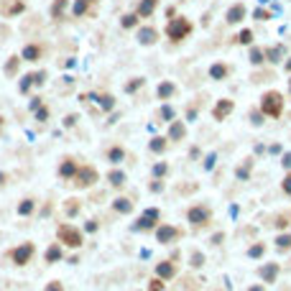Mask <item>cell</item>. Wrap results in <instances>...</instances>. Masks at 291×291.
Listing matches in <instances>:
<instances>
[{"mask_svg": "<svg viewBox=\"0 0 291 291\" xmlns=\"http://www.w3.org/2000/svg\"><path fill=\"white\" fill-rule=\"evenodd\" d=\"M107 159H110V164H120L123 159H125V151H123L120 146H113V148L107 151Z\"/></svg>", "mask_w": 291, "mask_h": 291, "instance_id": "35", "label": "cell"}, {"mask_svg": "<svg viewBox=\"0 0 291 291\" xmlns=\"http://www.w3.org/2000/svg\"><path fill=\"white\" fill-rule=\"evenodd\" d=\"M284 66H286V72H291V57H289V62H286Z\"/></svg>", "mask_w": 291, "mask_h": 291, "instance_id": "61", "label": "cell"}, {"mask_svg": "<svg viewBox=\"0 0 291 291\" xmlns=\"http://www.w3.org/2000/svg\"><path fill=\"white\" fill-rule=\"evenodd\" d=\"M281 189H284V192L286 194H291V171L284 176V182H281Z\"/></svg>", "mask_w": 291, "mask_h": 291, "instance_id": "48", "label": "cell"}, {"mask_svg": "<svg viewBox=\"0 0 291 291\" xmlns=\"http://www.w3.org/2000/svg\"><path fill=\"white\" fill-rule=\"evenodd\" d=\"M136 36H138V43H141V46H153V43L159 41V31H156L153 26H141Z\"/></svg>", "mask_w": 291, "mask_h": 291, "instance_id": "10", "label": "cell"}, {"mask_svg": "<svg viewBox=\"0 0 291 291\" xmlns=\"http://www.w3.org/2000/svg\"><path fill=\"white\" fill-rule=\"evenodd\" d=\"M113 209L120 212V215H130V212H133V202H130L128 197H118V199H113Z\"/></svg>", "mask_w": 291, "mask_h": 291, "instance_id": "22", "label": "cell"}, {"mask_svg": "<svg viewBox=\"0 0 291 291\" xmlns=\"http://www.w3.org/2000/svg\"><path fill=\"white\" fill-rule=\"evenodd\" d=\"M176 16V8L171 5V8H166V18H174Z\"/></svg>", "mask_w": 291, "mask_h": 291, "instance_id": "58", "label": "cell"}, {"mask_svg": "<svg viewBox=\"0 0 291 291\" xmlns=\"http://www.w3.org/2000/svg\"><path fill=\"white\" fill-rule=\"evenodd\" d=\"M235 110V103L232 100H228V97H222V100H217L215 103V107H212V118H215L217 123H222V120H228V115Z\"/></svg>", "mask_w": 291, "mask_h": 291, "instance_id": "9", "label": "cell"}, {"mask_svg": "<svg viewBox=\"0 0 291 291\" xmlns=\"http://www.w3.org/2000/svg\"><path fill=\"white\" fill-rule=\"evenodd\" d=\"M156 95H159V100H164V103H169V100L176 95V84L169 82V80H164V82L159 84V89H156Z\"/></svg>", "mask_w": 291, "mask_h": 291, "instance_id": "18", "label": "cell"}, {"mask_svg": "<svg viewBox=\"0 0 291 291\" xmlns=\"http://www.w3.org/2000/svg\"><path fill=\"white\" fill-rule=\"evenodd\" d=\"M21 59L23 62H39L41 59V46L39 43H26L23 51H21Z\"/></svg>", "mask_w": 291, "mask_h": 291, "instance_id": "19", "label": "cell"}, {"mask_svg": "<svg viewBox=\"0 0 291 291\" xmlns=\"http://www.w3.org/2000/svg\"><path fill=\"white\" fill-rule=\"evenodd\" d=\"M21 62H23L21 57H10V59L5 62V69H3V72H5L8 77H16V74H18V66H21Z\"/></svg>", "mask_w": 291, "mask_h": 291, "instance_id": "30", "label": "cell"}, {"mask_svg": "<svg viewBox=\"0 0 291 291\" xmlns=\"http://www.w3.org/2000/svg\"><path fill=\"white\" fill-rule=\"evenodd\" d=\"M74 123H77V115H66V118H64V128H72Z\"/></svg>", "mask_w": 291, "mask_h": 291, "instance_id": "56", "label": "cell"}, {"mask_svg": "<svg viewBox=\"0 0 291 291\" xmlns=\"http://www.w3.org/2000/svg\"><path fill=\"white\" fill-rule=\"evenodd\" d=\"M156 276L164 278V281H169V278L176 276V266L171 261H161V263H156Z\"/></svg>", "mask_w": 291, "mask_h": 291, "instance_id": "16", "label": "cell"}, {"mask_svg": "<svg viewBox=\"0 0 291 291\" xmlns=\"http://www.w3.org/2000/svg\"><path fill=\"white\" fill-rule=\"evenodd\" d=\"M192 266H194V268H202V266H205V255L199 253V250L192 253Z\"/></svg>", "mask_w": 291, "mask_h": 291, "instance_id": "46", "label": "cell"}, {"mask_svg": "<svg viewBox=\"0 0 291 291\" xmlns=\"http://www.w3.org/2000/svg\"><path fill=\"white\" fill-rule=\"evenodd\" d=\"M278 271H281V268H278V263H266V266H261V268H258V276L263 278L266 284H276Z\"/></svg>", "mask_w": 291, "mask_h": 291, "instance_id": "13", "label": "cell"}, {"mask_svg": "<svg viewBox=\"0 0 291 291\" xmlns=\"http://www.w3.org/2000/svg\"><path fill=\"white\" fill-rule=\"evenodd\" d=\"M26 10V5L21 3V0H16V3H10V5H5V16L8 18H13V16H21Z\"/></svg>", "mask_w": 291, "mask_h": 291, "instance_id": "34", "label": "cell"}, {"mask_svg": "<svg viewBox=\"0 0 291 291\" xmlns=\"http://www.w3.org/2000/svg\"><path fill=\"white\" fill-rule=\"evenodd\" d=\"M174 118H176V110H174V105L164 103V105L159 107V120H161V123H171Z\"/></svg>", "mask_w": 291, "mask_h": 291, "instance_id": "28", "label": "cell"}, {"mask_svg": "<svg viewBox=\"0 0 291 291\" xmlns=\"http://www.w3.org/2000/svg\"><path fill=\"white\" fill-rule=\"evenodd\" d=\"M33 209H36V202H33V199H21V205H18V215L28 217V215H33Z\"/></svg>", "mask_w": 291, "mask_h": 291, "instance_id": "32", "label": "cell"}, {"mask_svg": "<svg viewBox=\"0 0 291 291\" xmlns=\"http://www.w3.org/2000/svg\"><path fill=\"white\" fill-rule=\"evenodd\" d=\"M166 171H169V164H164V161H159V164L153 166V176H156V179H164Z\"/></svg>", "mask_w": 291, "mask_h": 291, "instance_id": "42", "label": "cell"}, {"mask_svg": "<svg viewBox=\"0 0 291 291\" xmlns=\"http://www.w3.org/2000/svg\"><path fill=\"white\" fill-rule=\"evenodd\" d=\"M263 54H266V62H281V57H284V46L278 43V46H268V49H263Z\"/></svg>", "mask_w": 291, "mask_h": 291, "instance_id": "26", "label": "cell"}, {"mask_svg": "<svg viewBox=\"0 0 291 291\" xmlns=\"http://www.w3.org/2000/svg\"><path fill=\"white\" fill-rule=\"evenodd\" d=\"M159 217H161V212L156 209V207H148L136 220V230H153V228H159Z\"/></svg>", "mask_w": 291, "mask_h": 291, "instance_id": "7", "label": "cell"}, {"mask_svg": "<svg viewBox=\"0 0 291 291\" xmlns=\"http://www.w3.org/2000/svg\"><path fill=\"white\" fill-rule=\"evenodd\" d=\"M43 103H41V97H31V103H28V110H31V113H33V110H36V107H41Z\"/></svg>", "mask_w": 291, "mask_h": 291, "instance_id": "54", "label": "cell"}, {"mask_svg": "<svg viewBox=\"0 0 291 291\" xmlns=\"http://www.w3.org/2000/svg\"><path fill=\"white\" fill-rule=\"evenodd\" d=\"M263 253H266V245H263V243H255V245H250V248H248L250 258H261Z\"/></svg>", "mask_w": 291, "mask_h": 291, "instance_id": "40", "label": "cell"}, {"mask_svg": "<svg viewBox=\"0 0 291 291\" xmlns=\"http://www.w3.org/2000/svg\"><path fill=\"white\" fill-rule=\"evenodd\" d=\"M97 179H100V174H97L95 166H80L72 182H74L77 187H80V189H89V187H95Z\"/></svg>", "mask_w": 291, "mask_h": 291, "instance_id": "4", "label": "cell"}, {"mask_svg": "<svg viewBox=\"0 0 291 291\" xmlns=\"http://www.w3.org/2000/svg\"><path fill=\"white\" fill-rule=\"evenodd\" d=\"M179 238H182V230L174 228V225H159L156 228V240H159L161 245H171Z\"/></svg>", "mask_w": 291, "mask_h": 291, "instance_id": "8", "label": "cell"}, {"mask_svg": "<svg viewBox=\"0 0 291 291\" xmlns=\"http://www.w3.org/2000/svg\"><path fill=\"white\" fill-rule=\"evenodd\" d=\"M49 115H51V113H49V107H46V105H41V107L33 110V118H36L39 123H46V120H49Z\"/></svg>", "mask_w": 291, "mask_h": 291, "instance_id": "39", "label": "cell"}, {"mask_svg": "<svg viewBox=\"0 0 291 291\" xmlns=\"http://www.w3.org/2000/svg\"><path fill=\"white\" fill-rule=\"evenodd\" d=\"M156 8H159V0H141L136 5V13H138V18H151L156 13Z\"/></svg>", "mask_w": 291, "mask_h": 291, "instance_id": "14", "label": "cell"}, {"mask_svg": "<svg viewBox=\"0 0 291 291\" xmlns=\"http://www.w3.org/2000/svg\"><path fill=\"white\" fill-rule=\"evenodd\" d=\"M59 243H64V245H69V248H82V243H84V238H82V232L77 230L74 225H62L59 228Z\"/></svg>", "mask_w": 291, "mask_h": 291, "instance_id": "3", "label": "cell"}, {"mask_svg": "<svg viewBox=\"0 0 291 291\" xmlns=\"http://www.w3.org/2000/svg\"><path fill=\"white\" fill-rule=\"evenodd\" d=\"M148 291H164V278H151V281H148Z\"/></svg>", "mask_w": 291, "mask_h": 291, "instance_id": "45", "label": "cell"}, {"mask_svg": "<svg viewBox=\"0 0 291 291\" xmlns=\"http://www.w3.org/2000/svg\"><path fill=\"white\" fill-rule=\"evenodd\" d=\"M84 230H87V232H95V230H97V222H95V220H89L87 225H84Z\"/></svg>", "mask_w": 291, "mask_h": 291, "instance_id": "57", "label": "cell"}, {"mask_svg": "<svg viewBox=\"0 0 291 291\" xmlns=\"http://www.w3.org/2000/svg\"><path fill=\"white\" fill-rule=\"evenodd\" d=\"M261 113L268 118H278L284 113V95L276 92V89H268V92L261 97Z\"/></svg>", "mask_w": 291, "mask_h": 291, "instance_id": "2", "label": "cell"}, {"mask_svg": "<svg viewBox=\"0 0 291 291\" xmlns=\"http://www.w3.org/2000/svg\"><path fill=\"white\" fill-rule=\"evenodd\" d=\"M248 291H263V286H258V284H255V286H250Z\"/></svg>", "mask_w": 291, "mask_h": 291, "instance_id": "59", "label": "cell"}, {"mask_svg": "<svg viewBox=\"0 0 291 291\" xmlns=\"http://www.w3.org/2000/svg\"><path fill=\"white\" fill-rule=\"evenodd\" d=\"M64 212H66V215H77V212H80V199H66Z\"/></svg>", "mask_w": 291, "mask_h": 291, "instance_id": "41", "label": "cell"}, {"mask_svg": "<svg viewBox=\"0 0 291 291\" xmlns=\"http://www.w3.org/2000/svg\"><path fill=\"white\" fill-rule=\"evenodd\" d=\"M248 62H250L253 66H261V64L266 62V54H263V49H258V46H253V43H250V51H248Z\"/></svg>", "mask_w": 291, "mask_h": 291, "instance_id": "27", "label": "cell"}, {"mask_svg": "<svg viewBox=\"0 0 291 291\" xmlns=\"http://www.w3.org/2000/svg\"><path fill=\"white\" fill-rule=\"evenodd\" d=\"M276 245H278L281 250L291 248V235H281V238H276Z\"/></svg>", "mask_w": 291, "mask_h": 291, "instance_id": "44", "label": "cell"}, {"mask_svg": "<svg viewBox=\"0 0 291 291\" xmlns=\"http://www.w3.org/2000/svg\"><path fill=\"white\" fill-rule=\"evenodd\" d=\"M138 13H136V10H133V13H125V16H120V26L123 28H136L138 26Z\"/></svg>", "mask_w": 291, "mask_h": 291, "instance_id": "29", "label": "cell"}, {"mask_svg": "<svg viewBox=\"0 0 291 291\" xmlns=\"http://www.w3.org/2000/svg\"><path fill=\"white\" fill-rule=\"evenodd\" d=\"M143 84H146V80H143V77H133V80L125 84V92H128V95H133V92H138V89H141Z\"/></svg>", "mask_w": 291, "mask_h": 291, "instance_id": "36", "label": "cell"}, {"mask_svg": "<svg viewBox=\"0 0 291 291\" xmlns=\"http://www.w3.org/2000/svg\"><path fill=\"white\" fill-rule=\"evenodd\" d=\"M33 253H36V245H33V243H21L18 248H13L10 258H13L16 266H26V263H31Z\"/></svg>", "mask_w": 291, "mask_h": 291, "instance_id": "6", "label": "cell"}, {"mask_svg": "<svg viewBox=\"0 0 291 291\" xmlns=\"http://www.w3.org/2000/svg\"><path fill=\"white\" fill-rule=\"evenodd\" d=\"M235 39H238V43H243V46H250V43H253V31L250 28H243Z\"/></svg>", "mask_w": 291, "mask_h": 291, "instance_id": "37", "label": "cell"}, {"mask_svg": "<svg viewBox=\"0 0 291 291\" xmlns=\"http://www.w3.org/2000/svg\"><path fill=\"white\" fill-rule=\"evenodd\" d=\"M77 169H80V166H77V161L66 156V159H62V164H59V176H62V179H74Z\"/></svg>", "mask_w": 291, "mask_h": 291, "instance_id": "15", "label": "cell"}, {"mask_svg": "<svg viewBox=\"0 0 291 291\" xmlns=\"http://www.w3.org/2000/svg\"><path fill=\"white\" fill-rule=\"evenodd\" d=\"M3 125H5V118L0 115V133H3Z\"/></svg>", "mask_w": 291, "mask_h": 291, "instance_id": "60", "label": "cell"}, {"mask_svg": "<svg viewBox=\"0 0 291 291\" xmlns=\"http://www.w3.org/2000/svg\"><path fill=\"white\" fill-rule=\"evenodd\" d=\"M31 87H33V72H28V74L21 77L18 89H21V95H28V92H31Z\"/></svg>", "mask_w": 291, "mask_h": 291, "instance_id": "33", "label": "cell"}, {"mask_svg": "<svg viewBox=\"0 0 291 291\" xmlns=\"http://www.w3.org/2000/svg\"><path fill=\"white\" fill-rule=\"evenodd\" d=\"M253 18H255V21H271V13H268V10H263V8H258V10L253 13Z\"/></svg>", "mask_w": 291, "mask_h": 291, "instance_id": "47", "label": "cell"}, {"mask_svg": "<svg viewBox=\"0 0 291 291\" xmlns=\"http://www.w3.org/2000/svg\"><path fill=\"white\" fill-rule=\"evenodd\" d=\"M43 291H64V286H62V281H51V284H46Z\"/></svg>", "mask_w": 291, "mask_h": 291, "instance_id": "50", "label": "cell"}, {"mask_svg": "<svg viewBox=\"0 0 291 291\" xmlns=\"http://www.w3.org/2000/svg\"><path fill=\"white\" fill-rule=\"evenodd\" d=\"M209 217H212V209L207 205H194V207H189V212H187V220L192 222V225H197V228L207 225Z\"/></svg>", "mask_w": 291, "mask_h": 291, "instance_id": "5", "label": "cell"}, {"mask_svg": "<svg viewBox=\"0 0 291 291\" xmlns=\"http://www.w3.org/2000/svg\"><path fill=\"white\" fill-rule=\"evenodd\" d=\"M66 8H69V0H54V3H51V18H54V21L64 18Z\"/></svg>", "mask_w": 291, "mask_h": 291, "instance_id": "24", "label": "cell"}, {"mask_svg": "<svg viewBox=\"0 0 291 291\" xmlns=\"http://www.w3.org/2000/svg\"><path fill=\"white\" fill-rule=\"evenodd\" d=\"M107 182L113 184L115 189H120L123 184H125V174H123V171H118V169H115V171L110 169V174H107Z\"/></svg>", "mask_w": 291, "mask_h": 291, "instance_id": "31", "label": "cell"}, {"mask_svg": "<svg viewBox=\"0 0 291 291\" xmlns=\"http://www.w3.org/2000/svg\"><path fill=\"white\" fill-rule=\"evenodd\" d=\"M169 141H174V143H179V141H184L187 138V125H184V120H171L169 123V136H166Z\"/></svg>", "mask_w": 291, "mask_h": 291, "instance_id": "12", "label": "cell"}, {"mask_svg": "<svg viewBox=\"0 0 291 291\" xmlns=\"http://www.w3.org/2000/svg\"><path fill=\"white\" fill-rule=\"evenodd\" d=\"M43 258H46V263L62 261V245H59V243H51L49 248H46V253H43Z\"/></svg>", "mask_w": 291, "mask_h": 291, "instance_id": "25", "label": "cell"}, {"mask_svg": "<svg viewBox=\"0 0 291 291\" xmlns=\"http://www.w3.org/2000/svg\"><path fill=\"white\" fill-rule=\"evenodd\" d=\"M197 115H199V113H197V107H187V120H192V123H194Z\"/></svg>", "mask_w": 291, "mask_h": 291, "instance_id": "55", "label": "cell"}, {"mask_svg": "<svg viewBox=\"0 0 291 291\" xmlns=\"http://www.w3.org/2000/svg\"><path fill=\"white\" fill-rule=\"evenodd\" d=\"M84 100H97L100 110H105V113H110V110L115 107V97L113 95H87Z\"/></svg>", "mask_w": 291, "mask_h": 291, "instance_id": "20", "label": "cell"}, {"mask_svg": "<svg viewBox=\"0 0 291 291\" xmlns=\"http://www.w3.org/2000/svg\"><path fill=\"white\" fill-rule=\"evenodd\" d=\"M3 182H5V174H0V187H3Z\"/></svg>", "mask_w": 291, "mask_h": 291, "instance_id": "62", "label": "cell"}, {"mask_svg": "<svg viewBox=\"0 0 291 291\" xmlns=\"http://www.w3.org/2000/svg\"><path fill=\"white\" fill-rule=\"evenodd\" d=\"M228 74H230V66L228 64H222V62H215L209 66V77L215 82H222V80H228Z\"/></svg>", "mask_w": 291, "mask_h": 291, "instance_id": "17", "label": "cell"}, {"mask_svg": "<svg viewBox=\"0 0 291 291\" xmlns=\"http://www.w3.org/2000/svg\"><path fill=\"white\" fill-rule=\"evenodd\" d=\"M215 161H217V156H215V153H207V159H205V169L209 171L212 166H215Z\"/></svg>", "mask_w": 291, "mask_h": 291, "instance_id": "49", "label": "cell"}, {"mask_svg": "<svg viewBox=\"0 0 291 291\" xmlns=\"http://www.w3.org/2000/svg\"><path fill=\"white\" fill-rule=\"evenodd\" d=\"M46 84V72L39 69V72H33V87H43Z\"/></svg>", "mask_w": 291, "mask_h": 291, "instance_id": "43", "label": "cell"}, {"mask_svg": "<svg viewBox=\"0 0 291 291\" xmlns=\"http://www.w3.org/2000/svg\"><path fill=\"white\" fill-rule=\"evenodd\" d=\"M192 31H194V23H192L189 18H184V16H174V18H169V23H166V28H164L166 39L174 41V43L189 39V33H192Z\"/></svg>", "mask_w": 291, "mask_h": 291, "instance_id": "1", "label": "cell"}, {"mask_svg": "<svg viewBox=\"0 0 291 291\" xmlns=\"http://www.w3.org/2000/svg\"><path fill=\"white\" fill-rule=\"evenodd\" d=\"M151 192H156V194H159V192H164V182H159V179H156V182H151Z\"/></svg>", "mask_w": 291, "mask_h": 291, "instance_id": "52", "label": "cell"}, {"mask_svg": "<svg viewBox=\"0 0 291 291\" xmlns=\"http://www.w3.org/2000/svg\"><path fill=\"white\" fill-rule=\"evenodd\" d=\"M148 148H151V153H166V148H169V138L156 136V138L148 141Z\"/></svg>", "mask_w": 291, "mask_h": 291, "instance_id": "21", "label": "cell"}, {"mask_svg": "<svg viewBox=\"0 0 291 291\" xmlns=\"http://www.w3.org/2000/svg\"><path fill=\"white\" fill-rule=\"evenodd\" d=\"M250 123H253V125H261V123H263V113H255V110H253V113H250Z\"/></svg>", "mask_w": 291, "mask_h": 291, "instance_id": "51", "label": "cell"}, {"mask_svg": "<svg viewBox=\"0 0 291 291\" xmlns=\"http://www.w3.org/2000/svg\"><path fill=\"white\" fill-rule=\"evenodd\" d=\"M289 92H291V80H289Z\"/></svg>", "mask_w": 291, "mask_h": 291, "instance_id": "63", "label": "cell"}, {"mask_svg": "<svg viewBox=\"0 0 291 291\" xmlns=\"http://www.w3.org/2000/svg\"><path fill=\"white\" fill-rule=\"evenodd\" d=\"M281 166H284V169H289V171H291V151H286V153H284V159H281Z\"/></svg>", "mask_w": 291, "mask_h": 291, "instance_id": "53", "label": "cell"}, {"mask_svg": "<svg viewBox=\"0 0 291 291\" xmlns=\"http://www.w3.org/2000/svg\"><path fill=\"white\" fill-rule=\"evenodd\" d=\"M245 13H248V8H245L243 3H235L228 8V13H225V23L235 26V23H240V21L245 18Z\"/></svg>", "mask_w": 291, "mask_h": 291, "instance_id": "11", "label": "cell"}, {"mask_svg": "<svg viewBox=\"0 0 291 291\" xmlns=\"http://www.w3.org/2000/svg\"><path fill=\"white\" fill-rule=\"evenodd\" d=\"M250 166H253V159H245V164L240 166L238 171H235V174H238V179H243V182H245V179L250 176Z\"/></svg>", "mask_w": 291, "mask_h": 291, "instance_id": "38", "label": "cell"}, {"mask_svg": "<svg viewBox=\"0 0 291 291\" xmlns=\"http://www.w3.org/2000/svg\"><path fill=\"white\" fill-rule=\"evenodd\" d=\"M97 0H74V5H72V16H77V18H82L87 10H89V5H95Z\"/></svg>", "mask_w": 291, "mask_h": 291, "instance_id": "23", "label": "cell"}]
</instances>
